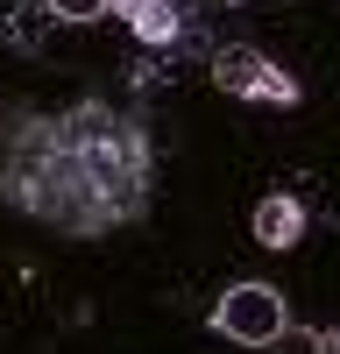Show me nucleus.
<instances>
[{
    "label": "nucleus",
    "instance_id": "obj_6",
    "mask_svg": "<svg viewBox=\"0 0 340 354\" xmlns=\"http://www.w3.org/2000/svg\"><path fill=\"white\" fill-rule=\"evenodd\" d=\"M319 354H340V326H319Z\"/></svg>",
    "mask_w": 340,
    "mask_h": 354
},
{
    "label": "nucleus",
    "instance_id": "obj_5",
    "mask_svg": "<svg viewBox=\"0 0 340 354\" xmlns=\"http://www.w3.org/2000/svg\"><path fill=\"white\" fill-rule=\"evenodd\" d=\"M270 354H319V326H291V319H283V333L270 340Z\"/></svg>",
    "mask_w": 340,
    "mask_h": 354
},
{
    "label": "nucleus",
    "instance_id": "obj_3",
    "mask_svg": "<svg viewBox=\"0 0 340 354\" xmlns=\"http://www.w3.org/2000/svg\"><path fill=\"white\" fill-rule=\"evenodd\" d=\"M255 241L263 248H298L305 241V205L291 192H270L263 205H255Z\"/></svg>",
    "mask_w": 340,
    "mask_h": 354
},
{
    "label": "nucleus",
    "instance_id": "obj_4",
    "mask_svg": "<svg viewBox=\"0 0 340 354\" xmlns=\"http://www.w3.org/2000/svg\"><path fill=\"white\" fill-rule=\"evenodd\" d=\"M106 8H113V0H43L50 21H100Z\"/></svg>",
    "mask_w": 340,
    "mask_h": 354
},
{
    "label": "nucleus",
    "instance_id": "obj_2",
    "mask_svg": "<svg viewBox=\"0 0 340 354\" xmlns=\"http://www.w3.org/2000/svg\"><path fill=\"white\" fill-rule=\"evenodd\" d=\"M213 85H220V93H234V100L298 106V78L276 71L270 57H255V50H220V57H213Z\"/></svg>",
    "mask_w": 340,
    "mask_h": 354
},
{
    "label": "nucleus",
    "instance_id": "obj_1",
    "mask_svg": "<svg viewBox=\"0 0 340 354\" xmlns=\"http://www.w3.org/2000/svg\"><path fill=\"white\" fill-rule=\"evenodd\" d=\"M283 290L276 283H234L227 298L213 305V333H227L234 347H270L283 333Z\"/></svg>",
    "mask_w": 340,
    "mask_h": 354
}]
</instances>
